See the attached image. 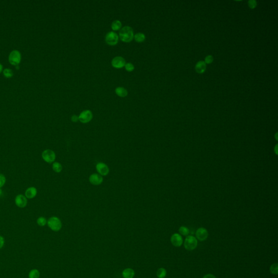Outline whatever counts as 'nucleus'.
<instances>
[{
  "label": "nucleus",
  "instance_id": "nucleus-5",
  "mask_svg": "<svg viewBox=\"0 0 278 278\" xmlns=\"http://www.w3.org/2000/svg\"><path fill=\"white\" fill-rule=\"evenodd\" d=\"M119 37L117 33L114 32H109L108 33L105 37L106 43L109 45L114 46L116 45L118 41Z\"/></svg>",
  "mask_w": 278,
  "mask_h": 278
},
{
  "label": "nucleus",
  "instance_id": "nucleus-28",
  "mask_svg": "<svg viewBox=\"0 0 278 278\" xmlns=\"http://www.w3.org/2000/svg\"><path fill=\"white\" fill-rule=\"evenodd\" d=\"M6 182L5 177L2 174L0 173V188L3 187Z\"/></svg>",
  "mask_w": 278,
  "mask_h": 278
},
{
  "label": "nucleus",
  "instance_id": "nucleus-21",
  "mask_svg": "<svg viewBox=\"0 0 278 278\" xmlns=\"http://www.w3.org/2000/svg\"><path fill=\"white\" fill-rule=\"evenodd\" d=\"M179 232L180 235L187 236L190 233V230L188 228L186 227L185 226H182L179 229Z\"/></svg>",
  "mask_w": 278,
  "mask_h": 278
},
{
  "label": "nucleus",
  "instance_id": "nucleus-29",
  "mask_svg": "<svg viewBox=\"0 0 278 278\" xmlns=\"http://www.w3.org/2000/svg\"><path fill=\"white\" fill-rule=\"evenodd\" d=\"M248 3L249 7L251 9H254L257 7V1L255 0H250L249 1Z\"/></svg>",
  "mask_w": 278,
  "mask_h": 278
},
{
  "label": "nucleus",
  "instance_id": "nucleus-23",
  "mask_svg": "<svg viewBox=\"0 0 278 278\" xmlns=\"http://www.w3.org/2000/svg\"><path fill=\"white\" fill-rule=\"evenodd\" d=\"M28 276L29 278H39L40 272L37 270L34 269L30 272Z\"/></svg>",
  "mask_w": 278,
  "mask_h": 278
},
{
  "label": "nucleus",
  "instance_id": "nucleus-15",
  "mask_svg": "<svg viewBox=\"0 0 278 278\" xmlns=\"http://www.w3.org/2000/svg\"><path fill=\"white\" fill-rule=\"evenodd\" d=\"M206 64L203 61H199L196 65L195 70L198 73H203L206 70Z\"/></svg>",
  "mask_w": 278,
  "mask_h": 278
},
{
  "label": "nucleus",
  "instance_id": "nucleus-11",
  "mask_svg": "<svg viewBox=\"0 0 278 278\" xmlns=\"http://www.w3.org/2000/svg\"><path fill=\"white\" fill-rule=\"evenodd\" d=\"M15 203L18 207L20 208H24L27 206V198L22 195H18L16 196L15 197Z\"/></svg>",
  "mask_w": 278,
  "mask_h": 278
},
{
  "label": "nucleus",
  "instance_id": "nucleus-6",
  "mask_svg": "<svg viewBox=\"0 0 278 278\" xmlns=\"http://www.w3.org/2000/svg\"><path fill=\"white\" fill-rule=\"evenodd\" d=\"M79 121L83 123H88L93 118V114L90 110H86L81 112L78 116Z\"/></svg>",
  "mask_w": 278,
  "mask_h": 278
},
{
  "label": "nucleus",
  "instance_id": "nucleus-25",
  "mask_svg": "<svg viewBox=\"0 0 278 278\" xmlns=\"http://www.w3.org/2000/svg\"><path fill=\"white\" fill-rule=\"evenodd\" d=\"M47 220L45 217H39L37 219V225L41 227H44L45 226L46 223H47Z\"/></svg>",
  "mask_w": 278,
  "mask_h": 278
},
{
  "label": "nucleus",
  "instance_id": "nucleus-26",
  "mask_svg": "<svg viewBox=\"0 0 278 278\" xmlns=\"http://www.w3.org/2000/svg\"><path fill=\"white\" fill-rule=\"evenodd\" d=\"M3 75H4V76H5L6 77H11L13 75V71H12L11 69H5L3 71Z\"/></svg>",
  "mask_w": 278,
  "mask_h": 278
},
{
  "label": "nucleus",
  "instance_id": "nucleus-34",
  "mask_svg": "<svg viewBox=\"0 0 278 278\" xmlns=\"http://www.w3.org/2000/svg\"><path fill=\"white\" fill-rule=\"evenodd\" d=\"M2 70V65L0 64V72H1Z\"/></svg>",
  "mask_w": 278,
  "mask_h": 278
},
{
  "label": "nucleus",
  "instance_id": "nucleus-20",
  "mask_svg": "<svg viewBox=\"0 0 278 278\" xmlns=\"http://www.w3.org/2000/svg\"><path fill=\"white\" fill-rule=\"evenodd\" d=\"M122 27V23L120 21L116 20L112 22V28L114 31H118Z\"/></svg>",
  "mask_w": 278,
  "mask_h": 278
},
{
  "label": "nucleus",
  "instance_id": "nucleus-27",
  "mask_svg": "<svg viewBox=\"0 0 278 278\" xmlns=\"http://www.w3.org/2000/svg\"><path fill=\"white\" fill-rule=\"evenodd\" d=\"M125 69H126V70L128 72H131V71H133L134 70V65L133 64H131V63H127L125 65Z\"/></svg>",
  "mask_w": 278,
  "mask_h": 278
},
{
  "label": "nucleus",
  "instance_id": "nucleus-7",
  "mask_svg": "<svg viewBox=\"0 0 278 278\" xmlns=\"http://www.w3.org/2000/svg\"><path fill=\"white\" fill-rule=\"evenodd\" d=\"M9 61L11 64L18 65L21 61V54L19 51L14 50L11 52L9 56Z\"/></svg>",
  "mask_w": 278,
  "mask_h": 278
},
{
  "label": "nucleus",
  "instance_id": "nucleus-4",
  "mask_svg": "<svg viewBox=\"0 0 278 278\" xmlns=\"http://www.w3.org/2000/svg\"><path fill=\"white\" fill-rule=\"evenodd\" d=\"M43 160L47 163H52L56 159V154L54 151L51 150H46L42 153Z\"/></svg>",
  "mask_w": 278,
  "mask_h": 278
},
{
  "label": "nucleus",
  "instance_id": "nucleus-3",
  "mask_svg": "<svg viewBox=\"0 0 278 278\" xmlns=\"http://www.w3.org/2000/svg\"><path fill=\"white\" fill-rule=\"evenodd\" d=\"M47 225L51 230L54 231H58L62 228V222L57 217H51L47 221Z\"/></svg>",
  "mask_w": 278,
  "mask_h": 278
},
{
  "label": "nucleus",
  "instance_id": "nucleus-17",
  "mask_svg": "<svg viewBox=\"0 0 278 278\" xmlns=\"http://www.w3.org/2000/svg\"><path fill=\"white\" fill-rule=\"evenodd\" d=\"M134 274V271L131 268H127L122 272V276L124 278H133Z\"/></svg>",
  "mask_w": 278,
  "mask_h": 278
},
{
  "label": "nucleus",
  "instance_id": "nucleus-16",
  "mask_svg": "<svg viewBox=\"0 0 278 278\" xmlns=\"http://www.w3.org/2000/svg\"><path fill=\"white\" fill-rule=\"evenodd\" d=\"M115 92L118 96L125 97L128 95V91L123 87H118L115 89Z\"/></svg>",
  "mask_w": 278,
  "mask_h": 278
},
{
  "label": "nucleus",
  "instance_id": "nucleus-18",
  "mask_svg": "<svg viewBox=\"0 0 278 278\" xmlns=\"http://www.w3.org/2000/svg\"><path fill=\"white\" fill-rule=\"evenodd\" d=\"M134 39L137 43H142L145 40V35L142 33H137L134 35Z\"/></svg>",
  "mask_w": 278,
  "mask_h": 278
},
{
  "label": "nucleus",
  "instance_id": "nucleus-30",
  "mask_svg": "<svg viewBox=\"0 0 278 278\" xmlns=\"http://www.w3.org/2000/svg\"><path fill=\"white\" fill-rule=\"evenodd\" d=\"M213 60H214V58L212 56H208L205 58V64H211V63L213 62Z\"/></svg>",
  "mask_w": 278,
  "mask_h": 278
},
{
  "label": "nucleus",
  "instance_id": "nucleus-14",
  "mask_svg": "<svg viewBox=\"0 0 278 278\" xmlns=\"http://www.w3.org/2000/svg\"><path fill=\"white\" fill-rule=\"evenodd\" d=\"M37 194V190L34 187H29L25 191V197L28 199H33L34 198Z\"/></svg>",
  "mask_w": 278,
  "mask_h": 278
},
{
  "label": "nucleus",
  "instance_id": "nucleus-1",
  "mask_svg": "<svg viewBox=\"0 0 278 278\" xmlns=\"http://www.w3.org/2000/svg\"><path fill=\"white\" fill-rule=\"evenodd\" d=\"M121 40L125 43L131 42L134 38V32L131 27L126 26L120 30L118 36Z\"/></svg>",
  "mask_w": 278,
  "mask_h": 278
},
{
  "label": "nucleus",
  "instance_id": "nucleus-8",
  "mask_svg": "<svg viewBox=\"0 0 278 278\" xmlns=\"http://www.w3.org/2000/svg\"><path fill=\"white\" fill-rule=\"evenodd\" d=\"M208 230L204 228H199L196 232V238L197 240L204 241L206 240L208 238Z\"/></svg>",
  "mask_w": 278,
  "mask_h": 278
},
{
  "label": "nucleus",
  "instance_id": "nucleus-13",
  "mask_svg": "<svg viewBox=\"0 0 278 278\" xmlns=\"http://www.w3.org/2000/svg\"><path fill=\"white\" fill-rule=\"evenodd\" d=\"M103 181V178L102 176H101L99 174H92L89 177V182L91 184L94 185H99L101 184Z\"/></svg>",
  "mask_w": 278,
  "mask_h": 278
},
{
  "label": "nucleus",
  "instance_id": "nucleus-12",
  "mask_svg": "<svg viewBox=\"0 0 278 278\" xmlns=\"http://www.w3.org/2000/svg\"><path fill=\"white\" fill-rule=\"evenodd\" d=\"M171 242L173 246L176 247H179L183 243V240L182 235L178 233L173 234L171 238Z\"/></svg>",
  "mask_w": 278,
  "mask_h": 278
},
{
  "label": "nucleus",
  "instance_id": "nucleus-10",
  "mask_svg": "<svg viewBox=\"0 0 278 278\" xmlns=\"http://www.w3.org/2000/svg\"><path fill=\"white\" fill-rule=\"evenodd\" d=\"M112 65L113 67L116 69H121L125 66L126 61L125 59L122 57H116L112 59Z\"/></svg>",
  "mask_w": 278,
  "mask_h": 278
},
{
  "label": "nucleus",
  "instance_id": "nucleus-32",
  "mask_svg": "<svg viewBox=\"0 0 278 278\" xmlns=\"http://www.w3.org/2000/svg\"><path fill=\"white\" fill-rule=\"evenodd\" d=\"M5 244V240L3 237L0 236V249L2 248Z\"/></svg>",
  "mask_w": 278,
  "mask_h": 278
},
{
  "label": "nucleus",
  "instance_id": "nucleus-2",
  "mask_svg": "<svg viewBox=\"0 0 278 278\" xmlns=\"http://www.w3.org/2000/svg\"><path fill=\"white\" fill-rule=\"evenodd\" d=\"M185 248L187 251H193L198 246V240L196 237L192 235H188L185 240Z\"/></svg>",
  "mask_w": 278,
  "mask_h": 278
},
{
  "label": "nucleus",
  "instance_id": "nucleus-33",
  "mask_svg": "<svg viewBox=\"0 0 278 278\" xmlns=\"http://www.w3.org/2000/svg\"><path fill=\"white\" fill-rule=\"evenodd\" d=\"M203 278H216L215 276L212 274H208L204 276Z\"/></svg>",
  "mask_w": 278,
  "mask_h": 278
},
{
  "label": "nucleus",
  "instance_id": "nucleus-19",
  "mask_svg": "<svg viewBox=\"0 0 278 278\" xmlns=\"http://www.w3.org/2000/svg\"><path fill=\"white\" fill-rule=\"evenodd\" d=\"M52 169L55 172L60 173L63 170V166L58 162H54L52 165Z\"/></svg>",
  "mask_w": 278,
  "mask_h": 278
},
{
  "label": "nucleus",
  "instance_id": "nucleus-9",
  "mask_svg": "<svg viewBox=\"0 0 278 278\" xmlns=\"http://www.w3.org/2000/svg\"><path fill=\"white\" fill-rule=\"evenodd\" d=\"M97 171L102 176H105L109 173V167L103 163H99L96 166Z\"/></svg>",
  "mask_w": 278,
  "mask_h": 278
},
{
  "label": "nucleus",
  "instance_id": "nucleus-35",
  "mask_svg": "<svg viewBox=\"0 0 278 278\" xmlns=\"http://www.w3.org/2000/svg\"><path fill=\"white\" fill-rule=\"evenodd\" d=\"M2 195V190L0 188V196Z\"/></svg>",
  "mask_w": 278,
  "mask_h": 278
},
{
  "label": "nucleus",
  "instance_id": "nucleus-22",
  "mask_svg": "<svg viewBox=\"0 0 278 278\" xmlns=\"http://www.w3.org/2000/svg\"><path fill=\"white\" fill-rule=\"evenodd\" d=\"M167 272L163 268H160L158 270L157 272V276L159 278H164L166 276Z\"/></svg>",
  "mask_w": 278,
  "mask_h": 278
},
{
  "label": "nucleus",
  "instance_id": "nucleus-31",
  "mask_svg": "<svg viewBox=\"0 0 278 278\" xmlns=\"http://www.w3.org/2000/svg\"><path fill=\"white\" fill-rule=\"evenodd\" d=\"M71 121L73 122H77L79 121V118L77 115H74L72 116L71 117Z\"/></svg>",
  "mask_w": 278,
  "mask_h": 278
},
{
  "label": "nucleus",
  "instance_id": "nucleus-24",
  "mask_svg": "<svg viewBox=\"0 0 278 278\" xmlns=\"http://www.w3.org/2000/svg\"><path fill=\"white\" fill-rule=\"evenodd\" d=\"M270 273L273 275H277L278 274V264L277 263H274L270 266Z\"/></svg>",
  "mask_w": 278,
  "mask_h": 278
}]
</instances>
